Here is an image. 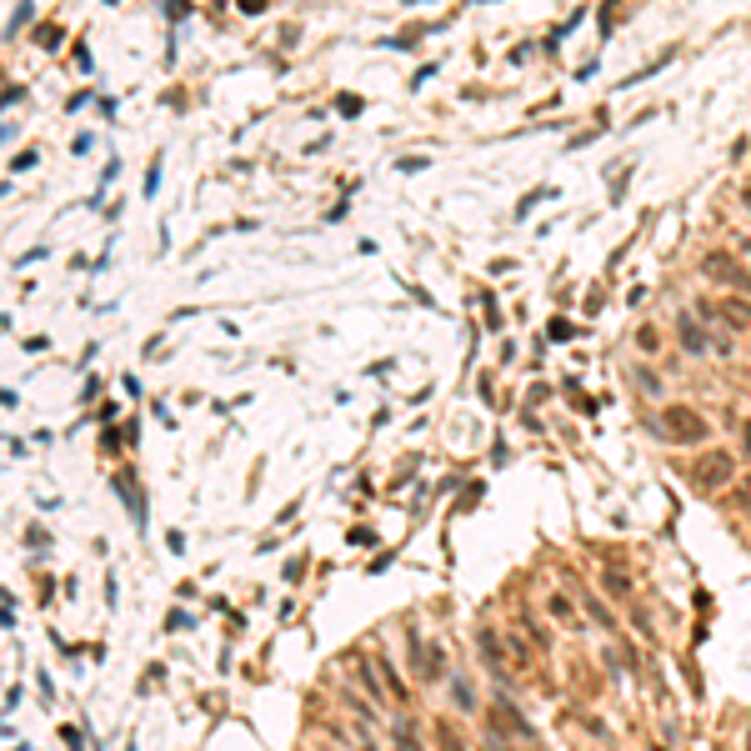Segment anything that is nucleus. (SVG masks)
Here are the masks:
<instances>
[{"instance_id": "nucleus-7", "label": "nucleus", "mask_w": 751, "mask_h": 751, "mask_svg": "<svg viewBox=\"0 0 751 751\" xmlns=\"http://www.w3.org/2000/svg\"><path fill=\"white\" fill-rule=\"evenodd\" d=\"M571 336H576V326H571V320H561V316H556V320H551V341H571Z\"/></svg>"}, {"instance_id": "nucleus-11", "label": "nucleus", "mask_w": 751, "mask_h": 751, "mask_svg": "<svg viewBox=\"0 0 751 751\" xmlns=\"http://www.w3.org/2000/svg\"><path fill=\"white\" fill-rule=\"evenodd\" d=\"M741 201H746V206H751V186H746V190H741Z\"/></svg>"}, {"instance_id": "nucleus-9", "label": "nucleus", "mask_w": 751, "mask_h": 751, "mask_svg": "<svg viewBox=\"0 0 751 751\" xmlns=\"http://www.w3.org/2000/svg\"><path fill=\"white\" fill-rule=\"evenodd\" d=\"M741 506H746V511H751V476H746V481H741Z\"/></svg>"}, {"instance_id": "nucleus-8", "label": "nucleus", "mask_w": 751, "mask_h": 751, "mask_svg": "<svg viewBox=\"0 0 751 751\" xmlns=\"http://www.w3.org/2000/svg\"><path fill=\"white\" fill-rule=\"evenodd\" d=\"M451 696H456L461 706H471V701H476V696H471V686H466V681H456V686H451Z\"/></svg>"}, {"instance_id": "nucleus-12", "label": "nucleus", "mask_w": 751, "mask_h": 751, "mask_svg": "<svg viewBox=\"0 0 751 751\" xmlns=\"http://www.w3.org/2000/svg\"><path fill=\"white\" fill-rule=\"evenodd\" d=\"M746 746H751V736H746Z\"/></svg>"}, {"instance_id": "nucleus-3", "label": "nucleus", "mask_w": 751, "mask_h": 751, "mask_svg": "<svg viewBox=\"0 0 751 751\" xmlns=\"http://www.w3.org/2000/svg\"><path fill=\"white\" fill-rule=\"evenodd\" d=\"M701 275H712V281H726V286H741V291L751 286V271H741L726 251H706V255H701Z\"/></svg>"}, {"instance_id": "nucleus-5", "label": "nucleus", "mask_w": 751, "mask_h": 751, "mask_svg": "<svg viewBox=\"0 0 751 751\" xmlns=\"http://www.w3.org/2000/svg\"><path fill=\"white\" fill-rule=\"evenodd\" d=\"M676 326H681V346H686V351H691V356H701V351H706V331L696 326V320H691V316H681V320H676Z\"/></svg>"}, {"instance_id": "nucleus-10", "label": "nucleus", "mask_w": 751, "mask_h": 751, "mask_svg": "<svg viewBox=\"0 0 751 751\" xmlns=\"http://www.w3.org/2000/svg\"><path fill=\"white\" fill-rule=\"evenodd\" d=\"M741 436H746V446H741V451H746V456H751V421L741 426Z\"/></svg>"}, {"instance_id": "nucleus-2", "label": "nucleus", "mask_w": 751, "mask_h": 751, "mask_svg": "<svg viewBox=\"0 0 751 751\" xmlns=\"http://www.w3.org/2000/svg\"><path fill=\"white\" fill-rule=\"evenodd\" d=\"M732 471H736L732 451H706V456L696 461V471H691V481H696V491H716V486L732 481Z\"/></svg>"}, {"instance_id": "nucleus-6", "label": "nucleus", "mask_w": 751, "mask_h": 751, "mask_svg": "<svg viewBox=\"0 0 751 751\" xmlns=\"http://www.w3.org/2000/svg\"><path fill=\"white\" fill-rule=\"evenodd\" d=\"M396 751H421V741H416V732H411V721H396Z\"/></svg>"}, {"instance_id": "nucleus-1", "label": "nucleus", "mask_w": 751, "mask_h": 751, "mask_svg": "<svg viewBox=\"0 0 751 751\" xmlns=\"http://www.w3.org/2000/svg\"><path fill=\"white\" fill-rule=\"evenodd\" d=\"M661 431H667V441H676V446H701L706 436H712V426H706V416L691 411V406H667V411H661Z\"/></svg>"}, {"instance_id": "nucleus-4", "label": "nucleus", "mask_w": 751, "mask_h": 751, "mask_svg": "<svg viewBox=\"0 0 751 751\" xmlns=\"http://www.w3.org/2000/svg\"><path fill=\"white\" fill-rule=\"evenodd\" d=\"M411 656H416V671H421V676H441V651H436V646L411 641Z\"/></svg>"}]
</instances>
